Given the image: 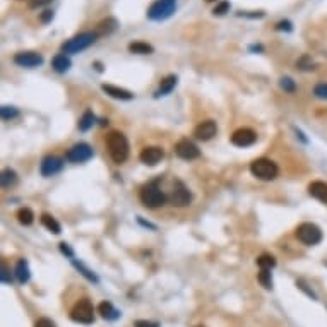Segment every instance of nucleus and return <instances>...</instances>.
<instances>
[{
	"label": "nucleus",
	"instance_id": "obj_20",
	"mask_svg": "<svg viewBox=\"0 0 327 327\" xmlns=\"http://www.w3.org/2000/svg\"><path fill=\"white\" fill-rule=\"evenodd\" d=\"M177 82H179V77H177V76H167L163 81H161L159 88L156 89L154 98H161V96H167V94H170L173 89H175Z\"/></svg>",
	"mask_w": 327,
	"mask_h": 327
},
{
	"label": "nucleus",
	"instance_id": "obj_3",
	"mask_svg": "<svg viewBox=\"0 0 327 327\" xmlns=\"http://www.w3.org/2000/svg\"><path fill=\"white\" fill-rule=\"evenodd\" d=\"M98 40V33L96 31H86V33H79L74 38H70L62 45V53H79L88 50L91 45H94Z\"/></svg>",
	"mask_w": 327,
	"mask_h": 327
},
{
	"label": "nucleus",
	"instance_id": "obj_15",
	"mask_svg": "<svg viewBox=\"0 0 327 327\" xmlns=\"http://www.w3.org/2000/svg\"><path fill=\"white\" fill-rule=\"evenodd\" d=\"M218 132V125L214 120H204V122H201L199 125L194 129V135H196V139L199 140H211L216 135Z\"/></svg>",
	"mask_w": 327,
	"mask_h": 327
},
{
	"label": "nucleus",
	"instance_id": "obj_10",
	"mask_svg": "<svg viewBox=\"0 0 327 327\" xmlns=\"http://www.w3.org/2000/svg\"><path fill=\"white\" fill-rule=\"evenodd\" d=\"M43 55L36 52H19L14 55V64L19 67H26V69H35L43 65Z\"/></svg>",
	"mask_w": 327,
	"mask_h": 327
},
{
	"label": "nucleus",
	"instance_id": "obj_42",
	"mask_svg": "<svg viewBox=\"0 0 327 327\" xmlns=\"http://www.w3.org/2000/svg\"><path fill=\"white\" fill-rule=\"evenodd\" d=\"M276 30L278 31H291V23L289 21H279L278 24H276Z\"/></svg>",
	"mask_w": 327,
	"mask_h": 327
},
{
	"label": "nucleus",
	"instance_id": "obj_37",
	"mask_svg": "<svg viewBox=\"0 0 327 327\" xmlns=\"http://www.w3.org/2000/svg\"><path fill=\"white\" fill-rule=\"evenodd\" d=\"M308 60H310L308 57L300 59V62H298V67H300L301 70H313V69H315V64H313V62H312V64H307Z\"/></svg>",
	"mask_w": 327,
	"mask_h": 327
},
{
	"label": "nucleus",
	"instance_id": "obj_47",
	"mask_svg": "<svg viewBox=\"0 0 327 327\" xmlns=\"http://www.w3.org/2000/svg\"><path fill=\"white\" fill-rule=\"evenodd\" d=\"M196 327H204V325H196Z\"/></svg>",
	"mask_w": 327,
	"mask_h": 327
},
{
	"label": "nucleus",
	"instance_id": "obj_33",
	"mask_svg": "<svg viewBox=\"0 0 327 327\" xmlns=\"http://www.w3.org/2000/svg\"><path fill=\"white\" fill-rule=\"evenodd\" d=\"M230 2H226V0H223V2H219L216 7L213 9V14L214 16H225L226 12H230Z\"/></svg>",
	"mask_w": 327,
	"mask_h": 327
},
{
	"label": "nucleus",
	"instance_id": "obj_39",
	"mask_svg": "<svg viewBox=\"0 0 327 327\" xmlns=\"http://www.w3.org/2000/svg\"><path fill=\"white\" fill-rule=\"evenodd\" d=\"M53 0H30V9H38V7H43V6H48L52 4Z\"/></svg>",
	"mask_w": 327,
	"mask_h": 327
},
{
	"label": "nucleus",
	"instance_id": "obj_40",
	"mask_svg": "<svg viewBox=\"0 0 327 327\" xmlns=\"http://www.w3.org/2000/svg\"><path fill=\"white\" fill-rule=\"evenodd\" d=\"M134 327H159V322H152V320H135Z\"/></svg>",
	"mask_w": 327,
	"mask_h": 327
},
{
	"label": "nucleus",
	"instance_id": "obj_28",
	"mask_svg": "<svg viewBox=\"0 0 327 327\" xmlns=\"http://www.w3.org/2000/svg\"><path fill=\"white\" fill-rule=\"evenodd\" d=\"M16 218H18V221L21 225L30 226L33 225V221H35V213H33L30 208H21L18 211V214H16Z\"/></svg>",
	"mask_w": 327,
	"mask_h": 327
},
{
	"label": "nucleus",
	"instance_id": "obj_30",
	"mask_svg": "<svg viewBox=\"0 0 327 327\" xmlns=\"http://www.w3.org/2000/svg\"><path fill=\"white\" fill-rule=\"evenodd\" d=\"M257 281L262 284L266 289L272 288V278H271V269H260L257 274Z\"/></svg>",
	"mask_w": 327,
	"mask_h": 327
},
{
	"label": "nucleus",
	"instance_id": "obj_9",
	"mask_svg": "<svg viewBox=\"0 0 327 327\" xmlns=\"http://www.w3.org/2000/svg\"><path fill=\"white\" fill-rule=\"evenodd\" d=\"M94 156V151L89 144L86 142H77L65 152V159L70 163H86Z\"/></svg>",
	"mask_w": 327,
	"mask_h": 327
},
{
	"label": "nucleus",
	"instance_id": "obj_18",
	"mask_svg": "<svg viewBox=\"0 0 327 327\" xmlns=\"http://www.w3.org/2000/svg\"><path fill=\"white\" fill-rule=\"evenodd\" d=\"M14 276H16V279H18V283H21V284L30 281L31 271H30V264H28V260H24V259L18 260V264H16V267H14Z\"/></svg>",
	"mask_w": 327,
	"mask_h": 327
},
{
	"label": "nucleus",
	"instance_id": "obj_31",
	"mask_svg": "<svg viewBox=\"0 0 327 327\" xmlns=\"http://www.w3.org/2000/svg\"><path fill=\"white\" fill-rule=\"evenodd\" d=\"M0 117H2V120L18 118V117H19V110L16 108V106H7V105H4L2 108H0Z\"/></svg>",
	"mask_w": 327,
	"mask_h": 327
},
{
	"label": "nucleus",
	"instance_id": "obj_4",
	"mask_svg": "<svg viewBox=\"0 0 327 327\" xmlns=\"http://www.w3.org/2000/svg\"><path fill=\"white\" fill-rule=\"evenodd\" d=\"M250 173L259 180L271 182L279 175V167L269 158H257L250 163Z\"/></svg>",
	"mask_w": 327,
	"mask_h": 327
},
{
	"label": "nucleus",
	"instance_id": "obj_17",
	"mask_svg": "<svg viewBox=\"0 0 327 327\" xmlns=\"http://www.w3.org/2000/svg\"><path fill=\"white\" fill-rule=\"evenodd\" d=\"M101 89L105 91L108 96L115 98V99H122V101H129V99L134 98V94H132L130 91L117 88V86H113V84H103Z\"/></svg>",
	"mask_w": 327,
	"mask_h": 327
},
{
	"label": "nucleus",
	"instance_id": "obj_16",
	"mask_svg": "<svg viewBox=\"0 0 327 327\" xmlns=\"http://www.w3.org/2000/svg\"><path fill=\"white\" fill-rule=\"evenodd\" d=\"M308 194L313 199H317L322 204H327V184L322 180H315L308 185Z\"/></svg>",
	"mask_w": 327,
	"mask_h": 327
},
{
	"label": "nucleus",
	"instance_id": "obj_36",
	"mask_svg": "<svg viewBox=\"0 0 327 327\" xmlns=\"http://www.w3.org/2000/svg\"><path fill=\"white\" fill-rule=\"evenodd\" d=\"M35 327H57V325H55V322H53L52 318L41 317V318H38V320H36Z\"/></svg>",
	"mask_w": 327,
	"mask_h": 327
},
{
	"label": "nucleus",
	"instance_id": "obj_46",
	"mask_svg": "<svg viewBox=\"0 0 327 327\" xmlns=\"http://www.w3.org/2000/svg\"><path fill=\"white\" fill-rule=\"evenodd\" d=\"M206 2H214V0H206Z\"/></svg>",
	"mask_w": 327,
	"mask_h": 327
},
{
	"label": "nucleus",
	"instance_id": "obj_32",
	"mask_svg": "<svg viewBox=\"0 0 327 327\" xmlns=\"http://www.w3.org/2000/svg\"><path fill=\"white\" fill-rule=\"evenodd\" d=\"M279 86H281V89H284L286 93H295L296 91V84L291 77H281Z\"/></svg>",
	"mask_w": 327,
	"mask_h": 327
},
{
	"label": "nucleus",
	"instance_id": "obj_7",
	"mask_svg": "<svg viewBox=\"0 0 327 327\" xmlns=\"http://www.w3.org/2000/svg\"><path fill=\"white\" fill-rule=\"evenodd\" d=\"M295 235L303 245H308V247L318 245L322 242V231L313 223H301L296 228Z\"/></svg>",
	"mask_w": 327,
	"mask_h": 327
},
{
	"label": "nucleus",
	"instance_id": "obj_41",
	"mask_svg": "<svg viewBox=\"0 0 327 327\" xmlns=\"http://www.w3.org/2000/svg\"><path fill=\"white\" fill-rule=\"evenodd\" d=\"M52 19H53V11H50V9L43 11V12L40 14V21H41V23H45V24L50 23Z\"/></svg>",
	"mask_w": 327,
	"mask_h": 327
},
{
	"label": "nucleus",
	"instance_id": "obj_11",
	"mask_svg": "<svg viewBox=\"0 0 327 327\" xmlns=\"http://www.w3.org/2000/svg\"><path fill=\"white\" fill-rule=\"evenodd\" d=\"M175 154L182 159L190 161V159H197L199 156H201V151H199V147L192 142V140L180 139L179 142L175 144Z\"/></svg>",
	"mask_w": 327,
	"mask_h": 327
},
{
	"label": "nucleus",
	"instance_id": "obj_24",
	"mask_svg": "<svg viewBox=\"0 0 327 327\" xmlns=\"http://www.w3.org/2000/svg\"><path fill=\"white\" fill-rule=\"evenodd\" d=\"M96 123V117H94V113L91 110H86L84 115L79 118V122H77V129L81 132H88L91 127Z\"/></svg>",
	"mask_w": 327,
	"mask_h": 327
},
{
	"label": "nucleus",
	"instance_id": "obj_27",
	"mask_svg": "<svg viewBox=\"0 0 327 327\" xmlns=\"http://www.w3.org/2000/svg\"><path fill=\"white\" fill-rule=\"evenodd\" d=\"M0 182H2V187L4 189H11L14 187L16 184H18V173L14 172V170L7 168L2 172V177H0Z\"/></svg>",
	"mask_w": 327,
	"mask_h": 327
},
{
	"label": "nucleus",
	"instance_id": "obj_19",
	"mask_svg": "<svg viewBox=\"0 0 327 327\" xmlns=\"http://www.w3.org/2000/svg\"><path fill=\"white\" fill-rule=\"evenodd\" d=\"M98 313L101 315L103 318H106V320H117V318L122 315L120 313V310H117L113 307V303L111 301H101V303L98 305Z\"/></svg>",
	"mask_w": 327,
	"mask_h": 327
},
{
	"label": "nucleus",
	"instance_id": "obj_13",
	"mask_svg": "<svg viewBox=\"0 0 327 327\" xmlns=\"http://www.w3.org/2000/svg\"><path fill=\"white\" fill-rule=\"evenodd\" d=\"M62 168H64V159L59 158V156H47V158H43L40 165V172L43 177H53L57 175V173L62 172Z\"/></svg>",
	"mask_w": 327,
	"mask_h": 327
},
{
	"label": "nucleus",
	"instance_id": "obj_14",
	"mask_svg": "<svg viewBox=\"0 0 327 327\" xmlns=\"http://www.w3.org/2000/svg\"><path fill=\"white\" fill-rule=\"evenodd\" d=\"M163 156H165V151L159 146H147L140 151L139 159L140 163L147 165V167H156L163 159Z\"/></svg>",
	"mask_w": 327,
	"mask_h": 327
},
{
	"label": "nucleus",
	"instance_id": "obj_22",
	"mask_svg": "<svg viewBox=\"0 0 327 327\" xmlns=\"http://www.w3.org/2000/svg\"><path fill=\"white\" fill-rule=\"evenodd\" d=\"M117 28H118L117 19H115V18H106L105 21H101V23L96 26V33H98V36H105V35L113 33Z\"/></svg>",
	"mask_w": 327,
	"mask_h": 327
},
{
	"label": "nucleus",
	"instance_id": "obj_38",
	"mask_svg": "<svg viewBox=\"0 0 327 327\" xmlns=\"http://www.w3.org/2000/svg\"><path fill=\"white\" fill-rule=\"evenodd\" d=\"M60 252H62V254H64V255H67L69 259H74V250H72V248H70L69 243L62 242V243H60Z\"/></svg>",
	"mask_w": 327,
	"mask_h": 327
},
{
	"label": "nucleus",
	"instance_id": "obj_5",
	"mask_svg": "<svg viewBox=\"0 0 327 327\" xmlns=\"http://www.w3.org/2000/svg\"><path fill=\"white\" fill-rule=\"evenodd\" d=\"M70 318L77 324L82 325H91L94 322V307L91 303L89 298H81L79 301L74 303L70 308Z\"/></svg>",
	"mask_w": 327,
	"mask_h": 327
},
{
	"label": "nucleus",
	"instance_id": "obj_44",
	"mask_svg": "<svg viewBox=\"0 0 327 327\" xmlns=\"http://www.w3.org/2000/svg\"><path fill=\"white\" fill-rule=\"evenodd\" d=\"M296 286H298V288H300V289H303V291H305V293H307V295H308V296H312V298H313V300H317V295H315V293H313V291H310V289H308L307 286H305V284H303V283H301V281H296Z\"/></svg>",
	"mask_w": 327,
	"mask_h": 327
},
{
	"label": "nucleus",
	"instance_id": "obj_43",
	"mask_svg": "<svg viewBox=\"0 0 327 327\" xmlns=\"http://www.w3.org/2000/svg\"><path fill=\"white\" fill-rule=\"evenodd\" d=\"M238 16H243V18L255 19V18H264V12H262V11H259V12H238Z\"/></svg>",
	"mask_w": 327,
	"mask_h": 327
},
{
	"label": "nucleus",
	"instance_id": "obj_23",
	"mask_svg": "<svg viewBox=\"0 0 327 327\" xmlns=\"http://www.w3.org/2000/svg\"><path fill=\"white\" fill-rule=\"evenodd\" d=\"M41 225L45 226L48 231H52L53 235H59L60 231H62V226H60V223L57 221L55 218L52 216V214H47V213H43L41 214Z\"/></svg>",
	"mask_w": 327,
	"mask_h": 327
},
{
	"label": "nucleus",
	"instance_id": "obj_8",
	"mask_svg": "<svg viewBox=\"0 0 327 327\" xmlns=\"http://www.w3.org/2000/svg\"><path fill=\"white\" fill-rule=\"evenodd\" d=\"M168 202H172V206H177V208H185L192 202V194L182 180L173 182V189L168 196Z\"/></svg>",
	"mask_w": 327,
	"mask_h": 327
},
{
	"label": "nucleus",
	"instance_id": "obj_45",
	"mask_svg": "<svg viewBox=\"0 0 327 327\" xmlns=\"http://www.w3.org/2000/svg\"><path fill=\"white\" fill-rule=\"evenodd\" d=\"M250 50H252V52H262L264 48H262V45H252Z\"/></svg>",
	"mask_w": 327,
	"mask_h": 327
},
{
	"label": "nucleus",
	"instance_id": "obj_26",
	"mask_svg": "<svg viewBox=\"0 0 327 327\" xmlns=\"http://www.w3.org/2000/svg\"><path fill=\"white\" fill-rule=\"evenodd\" d=\"M129 52L137 53V55H151L154 52V48L149 43H144V41H134V43L129 45Z\"/></svg>",
	"mask_w": 327,
	"mask_h": 327
},
{
	"label": "nucleus",
	"instance_id": "obj_6",
	"mask_svg": "<svg viewBox=\"0 0 327 327\" xmlns=\"http://www.w3.org/2000/svg\"><path fill=\"white\" fill-rule=\"evenodd\" d=\"M177 11V0H154L147 9V19L165 21Z\"/></svg>",
	"mask_w": 327,
	"mask_h": 327
},
{
	"label": "nucleus",
	"instance_id": "obj_29",
	"mask_svg": "<svg viewBox=\"0 0 327 327\" xmlns=\"http://www.w3.org/2000/svg\"><path fill=\"white\" fill-rule=\"evenodd\" d=\"M276 259H274V255H271V254H262V255H259L257 257V266L260 269H272V267H276Z\"/></svg>",
	"mask_w": 327,
	"mask_h": 327
},
{
	"label": "nucleus",
	"instance_id": "obj_1",
	"mask_svg": "<svg viewBox=\"0 0 327 327\" xmlns=\"http://www.w3.org/2000/svg\"><path fill=\"white\" fill-rule=\"evenodd\" d=\"M159 184H161V180L156 179V180L147 182V184H144L142 187H140L139 199H140V202H142L144 208L158 209V208H163L168 202V194L161 189Z\"/></svg>",
	"mask_w": 327,
	"mask_h": 327
},
{
	"label": "nucleus",
	"instance_id": "obj_35",
	"mask_svg": "<svg viewBox=\"0 0 327 327\" xmlns=\"http://www.w3.org/2000/svg\"><path fill=\"white\" fill-rule=\"evenodd\" d=\"M313 94L320 99H327V84H317L313 89Z\"/></svg>",
	"mask_w": 327,
	"mask_h": 327
},
{
	"label": "nucleus",
	"instance_id": "obj_25",
	"mask_svg": "<svg viewBox=\"0 0 327 327\" xmlns=\"http://www.w3.org/2000/svg\"><path fill=\"white\" fill-rule=\"evenodd\" d=\"M70 262H72V266L77 269V271L81 272L82 276H84L86 279L88 281H91V283H99V279H98V276L94 274L93 271H91V269H88L84 266V264L81 262V260H77V259H70Z\"/></svg>",
	"mask_w": 327,
	"mask_h": 327
},
{
	"label": "nucleus",
	"instance_id": "obj_12",
	"mask_svg": "<svg viewBox=\"0 0 327 327\" xmlns=\"http://www.w3.org/2000/svg\"><path fill=\"white\" fill-rule=\"evenodd\" d=\"M230 140H231V144L237 147H248V146H252V144H255V140H257V134H255L252 129L243 127V129L235 130Z\"/></svg>",
	"mask_w": 327,
	"mask_h": 327
},
{
	"label": "nucleus",
	"instance_id": "obj_2",
	"mask_svg": "<svg viewBox=\"0 0 327 327\" xmlns=\"http://www.w3.org/2000/svg\"><path fill=\"white\" fill-rule=\"evenodd\" d=\"M106 149H108L110 158L113 159V163L123 165L129 159L130 154V147H129V140L125 135L118 130H111L106 137Z\"/></svg>",
	"mask_w": 327,
	"mask_h": 327
},
{
	"label": "nucleus",
	"instance_id": "obj_34",
	"mask_svg": "<svg viewBox=\"0 0 327 327\" xmlns=\"http://www.w3.org/2000/svg\"><path fill=\"white\" fill-rule=\"evenodd\" d=\"M0 281H2L4 284H12V274L9 271V267L6 266V264H2V272H0Z\"/></svg>",
	"mask_w": 327,
	"mask_h": 327
},
{
	"label": "nucleus",
	"instance_id": "obj_21",
	"mask_svg": "<svg viewBox=\"0 0 327 327\" xmlns=\"http://www.w3.org/2000/svg\"><path fill=\"white\" fill-rule=\"evenodd\" d=\"M52 67H53V70H55V72L65 74L70 67H72V62H70L69 55H65V53H59V55L53 57Z\"/></svg>",
	"mask_w": 327,
	"mask_h": 327
}]
</instances>
